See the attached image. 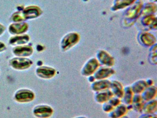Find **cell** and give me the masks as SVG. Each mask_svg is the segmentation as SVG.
I'll use <instances>...</instances> for the list:
<instances>
[{"label": "cell", "mask_w": 157, "mask_h": 118, "mask_svg": "<svg viewBox=\"0 0 157 118\" xmlns=\"http://www.w3.org/2000/svg\"><path fill=\"white\" fill-rule=\"evenodd\" d=\"M144 103V101L136 102V103H133L131 105V108L136 112H142Z\"/></svg>", "instance_id": "cell-27"}, {"label": "cell", "mask_w": 157, "mask_h": 118, "mask_svg": "<svg viewBox=\"0 0 157 118\" xmlns=\"http://www.w3.org/2000/svg\"><path fill=\"white\" fill-rule=\"evenodd\" d=\"M108 102L114 108L118 106L119 104H121V99L117 97L113 96L111 99L108 100Z\"/></svg>", "instance_id": "cell-29"}, {"label": "cell", "mask_w": 157, "mask_h": 118, "mask_svg": "<svg viewBox=\"0 0 157 118\" xmlns=\"http://www.w3.org/2000/svg\"><path fill=\"white\" fill-rule=\"evenodd\" d=\"M143 24L147 26H151L153 27L154 26L156 28V18L153 15H148L146 16L142 20Z\"/></svg>", "instance_id": "cell-24"}, {"label": "cell", "mask_w": 157, "mask_h": 118, "mask_svg": "<svg viewBox=\"0 0 157 118\" xmlns=\"http://www.w3.org/2000/svg\"><path fill=\"white\" fill-rule=\"evenodd\" d=\"M143 101V99H142V97H141L140 94H134L132 103L141 102V101Z\"/></svg>", "instance_id": "cell-31"}, {"label": "cell", "mask_w": 157, "mask_h": 118, "mask_svg": "<svg viewBox=\"0 0 157 118\" xmlns=\"http://www.w3.org/2000/svg\"><path fill=\"white\" fill-rule=\"evenodd\" d=\"M79 40V35L77 32L67 33L61 40L60 48L63 51H67L77 45L78 43Z\"/></svg>", "instance_id": "cell-1"}, {"label": "cell", "mask_w": 157, "mask_h": 118, "mask_svg": "<svg viewBox=\"0 0 157 118\" xmlns=\"http://www.w3.org/2000/svg\"><path fill=\"white\" fill-rule=\"evenodd\" d=\"M34 93L27 89H21L15 93L14 98L16 101L20 102H28L34 99Z\"/></svg>", "instance_id": "cell-8"}, {"label": "cell", "mask_w": 157, "mask_h": 118, "mask_svg": "<svg viewBox=\"0 0 157 118\" xmlns=\"http://www.w3.org/2000/svg\"><path fill=\"white\" fill-rule=\"evenodd\" d=\"M120 118H129L128 116H127V115H125V116H123V117H121Z\"/></svg>", "instance_id": "cell-38"}, {"label": "cell", "mask_w": 157, "mask_h": 118, "mask_svg": "<svg viewBox=\"0 0 157 118\" xmlns=\"http://www.w3.org/2000/svg\"><path fill=\"white\" fill-rule=\"evenodd\" d=\"M138 118H157L156 114H148L142 113Z\"/></svg>", "instance_id": "cell-32"}, {"label": "cell", "mask_w": 157, "mask_h": 118, "mask_svg": "<svg viewBox=\"0 0 157 118\" xmlns=\"http://www.w3.org/2000/svg\"><path fill=\"white\" fill-rule=\"evenodd\" d=\"M6 30V28L2 24H0V36H1L4 33Z\"/></svg>", "instance_id": "cell-34"}, {"label": "cell", "mask_w": 157, "mask_h": 118, "mask_svg": "<svg viewBox=\"0 0 157 118\" xmlns=\"http://www.w3.org/2000/svg\"><path fill=\"white\" fill-rule=\"evenodd\" d=\"M37 75L41 78L50 79L55 77L56 71L55 68L47 66H42L36 69Z\"/></svg>", "instance_id": "cell-10"}, {"label": "cell", "mask_w": 157, "mask_h": 118, "mask_svg": "<svg viewBox=\"0 0 157 118\" xmlns=\"http://www.w3.org/2000/svg\"><path fill=\"white\" fill-rule=\"evenodd\" d=\"M24 18L26 19H33L37 18L42 14V9L36 6H31L25 7L22 12Z\"/></svg>", "instance_id": "cell-7"}, {"label": "cell", "mask_w": 157, "mask_h": 118, "mask_svg": "<svg viewBox=\"0 0 157 118\" xmlns=\"http://www.w3.org/2000/svg\"><path fill=\"white\" fill-rule=\"evenodd\" d=\"M149 60L151 63L153 65L157 64V47L156 45L155 47H154V45H153V48H152L151 50Z\"/></svg>", "instance_id": "cell-26"}, {"label": "cell", "mask_w": 157, "mask_h": 118, "mask_svg": "<svg viewBox=\"0 0 157 118\" xmlns=\"http://www.w3.org/2000/svg\"><path fill=\"white\" fill-rule=\"evenodd\" d=\"M110 90L113 93V96L119 98H122L124 92V87L121 82L118 80L111 81Z\"/></svg>", "instance_id": "cell-14"}, {"label": "cell", "mask_w": 157, "mask_h": 118, "mask_svg": "<svg viewBox=\"0 0 157 118\" xmlns=\"http://www.w3.org/2000/svg\"><path fill=\"white\" fill-rule=\"evenodd\" d=\"M12 19L13 22H21L25 20L24 18L22 12H18L14 13L12 17Z\"/></svg>", "instance_id": "cell-28"}, {"label": "cell", "mask_w": 157, "mask_h": 118, "mask_svg": "<svg viewBox=\"0 0 157 118\" xmlns=\"http://www.w3.org/2000/svg\"><path fill=\"white\" fill-rule=\"evenodd\" d=\"M96 58L102 66L112 67L115 64L114 58L104 50H98L96 53Z\"/></svg>", "instance_id": "cell-3"}, {"label": "cell", "mask_w": 157, "mask_h": 118, "mask_svg": "<svg viewBox=\"0 0 157 118\" xmlns=\"http://www.w3.org/2000/svg\"><path fill=\"white\" fill-rule=\"evenodd\" d=\"M140 41L146 46H153L156 42V38L152 34L149 33H143L140 37Z\"/></svg>", "instance_id": "cell-22"}, {"label": "cell", "mask_w": 157, "mask_h": 118, "mask_svg": "<svg viewBox=\"0 0 157 118\" xmlns=\"http://www.w3.org/2000/svg\"><path fill=\"white\" fill-rule=\"evenodd\" d=\"M113 93L110 89L103 91L94 92V100L95 102L100 104H102L107 102L113 96Z\"/></svg>", "instance_id": "cell-15"}, {"label": "cell", "mask_w": 157, "mask_h": 118, "mask_svg": "<svg viewBox=\"0 0 157 118\" xmlns=\"http://www.w3.org/2000/svg\"><path fill=\"white\" fill-rule=\"evenodd\" d=\"M134 93L130 85L126 86L124 87L123 96L121 99V102L126 106H130L132 104Z\"/></svg>", "instance_id": "cell-20"}, {"label": "cell", "mask_w": 157, "mask_h": 118, "mask_svg": "<svg viewBox=\"0 0 157 118\" xmlns=\"http://www.w3.org/2000/svg\"><path fill=\"white\" fill-rule=\"evenodd\" d=\"M30 40V37L26 34L16 35L10 38V43L13 46H21L27 44Z\"/></svg>", "instance_id": "cell-18"}, {"label": "cell", "mask_w": 157, "mask_h": 118, "mask_svg": "<svg viewBox=\"0 0 157 118\" xmlns=\"http://www.w3.org/2000/svg\"><path fill=\"white\" fill-rule=\"evenodd\" d=\"M142 2L140 1H138L133 6L128 9L125 14V16L127 19H133L136 18L139 14L142 8Z\"/></svg>", "instance_id": "cell-16"}, {"label": "cell", "mask_w": 157, "mask_h": 118, "mask_svg": "<svg viewBox=\"0 0 157 118\" xmlns=\"http://www.w3.org/2000/svg\"><path fill=\"white\" fill-rule=\"evenodd\" d=\"M157 110V101L155 99L144 102L142 112L148 114H156Z\"/></svg>", "instance_id": "cell-21"}, {"label": "cell", "mask_w": 157, "mask_h": 118, "mask_svg": "<svg viewBox=\"0 0 157 118\" xmlns=\"http://www.w3.org/2000/svg\"><path fill=\"white\" fill-rule=\"evenodd\" d=\"M157 88L156 86H149L140 94L144 101L155 99L157 96Z\"/></svg>", "instance_id": "cell-17"}, {"label": "cell", "mask_w": 157, "mask_h": 118, "mask_svg": "<svg viewBox=\"0 0 157 118\" xmlns=\"http://www.w3.org/2000/svg\"><path fill=\"white\" fill-rule=\"evenodd\" d=\"M128 109H129L127 106L121 103L109 112L108 116L109 118H120L126 115Z\"/></svg>", "instance_id": "cell-13"}, {"label": "cell", "mask_w": 157, "mask_h": 118, "mask_svg": "<svg viewBox=\"0 0 157 118\" xmlns=\"http://www.w3.org/2000/svg\"><path fill=\"white\" fill-rule=\"evenodd\" d=\"M100 66L101 65L96 58H90L82 66L81 70V74L82 75L86 77L93 75Z\"/></svg>", "instance_id": "cell-2"}, {"label": "cell", "mask_w": 157, "mask_h": 118, "mask_svg": "<svg viewBox=\"0 0 157 118\" xmlns=\"http://www.w3.org/2000/svg\"><path fill=\"white\" fill-rule=\"evenodd\" d=\"M111 81L108 79L95 80L91 83L90 88L94 92L103 91L110 88Z\"/></svg>", "instance_id": "cell-12"}, {"label": "cell", "mask_w": 157, "mask_h": 118, "mask_svg": "<svg viewBox=\"0 0 157 118\" xmlns=\"http://www.w3.org/2000/svg\"><path fill=\"white\" fill-rule=\"evenodd\" d=\"M136 1V0H115L113 9L117 10L126 8L133 4Z\"/></svg>", "instance_id": "cell-23"}, {"label": "cell", "mask_w": 157, "mask_h": 118, "mask_svg": "<svg viewBox=\"0 0 157 118\" xmlns=\"http://www.w3.org/2000/svg\"><path fill=\"white\" fill-rule=\"evenodd\" d=\"M72 118H88V117L85 116H83V115H81V116H76V117H74Z\"/></svg>", "instance_id": "cell-37"}, {"label": "cell", "mask_w": 157, "mask_h": 118, "mask_svg": "<svg viewBox=\"0 0 157 118\" xmlns=\"http://www.w3.org/2000/svg\"><path fill=\"white\" fill-rule=\"evenodd\" d=\"M115 71L112 67L100 66L93 74L95 80L108 79L115 73Z\"/></svg>", "instance_id": "cell-6"}, {"label": "cell", "mask_w": 157, "mask_h": 118, "mask_svg": "<svg viewBox=\"0 0 157 118\" xmlns=\"http://www.w3.org/2000/svg\"><path fill=\"white\" fill-rule=\"evenodd\" d=\"M102 110L105 112H106V113H109L110 112L112 111L113 109L114 108L113 107L108 101L105 102L104 103L102 104Z\"/></svg>", "instance_id": "cell-30"}, {"label": "cell", "mask_w": 157, "mask_h": 118, "mask_svg": "<svg viewBox=\"0 0 157 118\" xmlns=\"http://www.w3.org/2000/svg\"><path fill=\"white\" fill-rule=\"evenodd\" d=\"M10 65L16 70H24L30 68L33 62L30 59L25 57H16L11 59Z\"/></svg>", "instance_id": "cell-4"}, {"label": "cell", "mask_w": 157, "mask_h": 118, "mask_svg": "<svg viewBox=\"0 0 157 118\" xmlns=\"http://www.w3.org/2000/svg\"><path fill=\"white\" fill-rule=\"evenodd\" d=\"M29 26L25 22H15L11 24L9 27V32L13 35L25 34L28 30Z\"/></svg>", "instance_id": "cell-9"}, {"label": "cell", "mask_w": 157, "mask_h": 118, "mask_svg": "<svg viewBox=\"0 0 157 118\" xmlns=\"http://www.w3.org/2000/svg\"><path fill=\"white\" fill-rule=\"evenodd\" d=\"M146 81H147V84L148 86H151V85H153V80H152L151 79H150V78H149V79H147V80H146Z\"/></svg>", "instance_id": "cell-36"}, {"label": "cell", "mask_w": 157, "mask_h": 118, "mask_svg": "<svg viewBox=\"0 0 157 118\" xmlns=\"http://www.w3.org/2000/svg\"><path fill=\"white\" fill-rule=\"evenodd\" d=\"M33 114L39 118H48L52 116L54 110L52 107L47 105L36 106L33 109Z\"/></svg>", "instance_id": "cell-5"}, {"label": "cell", "mask_w": 157, "mask_h": 118, "mask_svg": "<svg viewBox=\"0 0 157 118\" xmlns=\"http://www.w3.org/2000/svg\"><path fill=\"white\" fill-rule=\"evenodd\" d=\"M87 78H88V81L90 83H93V82H94L95 80L94 77L93 75L87 77Z\"/></svg>", "instance_id": "cell-35"}, {"label": "cell", "mask_w": 157, "mask_h": 118, "mask_svg": "<svg viewBox=\"0 0 157 118\" xmlns=\"http://www.w3.org/2000/svg\"><path fill=\"white\" fill-rule=\"evenodd\" d=\"M130 86L134 94H141L146 88L148 86L147 81L145 79L136 80Z\"/></svg>", "instance_id": "cell-19"}, {"label": "cell", "mask_w": 157, "mask_h": 118, "mask_svg": "<svg viewBox=\"0 0 157 118\" xmlns=\"http://www.w3.org/2000/svg\"><path fill=\"white\" fill-rule=\"evenodd\" d=\"M157 9V6L156 5L153 3H149L146 5L145 7L142 11V14L145 15H151V13H155L156 12Z\"/></svg>", "instance_id": "cell-25"}, {"label": "cell", "mask_w": 157, "mask_h": 118, "mask_svg": "<svg viewBox=\"0 0 157 118\" xmlns=\"http://www.w3.org/2000/svg\"><path fill=\"white\" fill-rule=\"evenodd\" d=\"M6 46L5 43L0 41V52H2L6 49Z\"/></svg>", "instance_id": "cell-33"}, {"label": "cell", "mask_w": 157, "mask_h": 118, "mask_svg": "<svg viewBox=\"0 0 157 118\" xmlns=\"http://www.w3.org/2000/svg\"><path fill=\"white\" fill-rule=\"evenodd\" d=\"M13 52L14 55L19 57H25L31 56L33 53L32 46L27 45L17 46L13 48Z\"/></svg>", "instance_id": "cell-11"}]
</instances>
